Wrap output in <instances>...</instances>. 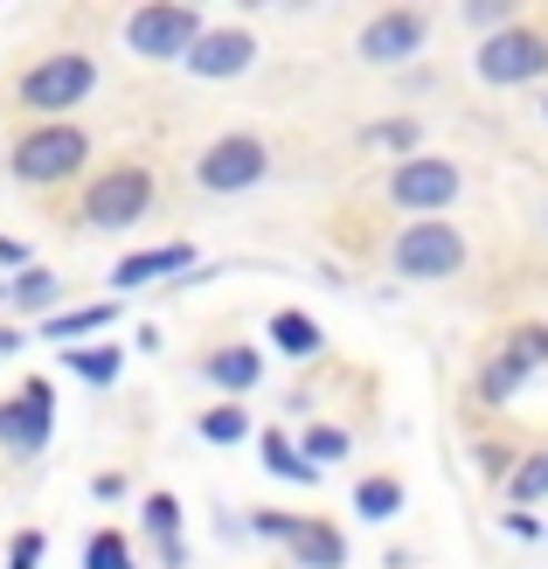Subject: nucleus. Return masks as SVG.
I'll use <instances>...</instances> for the list:
<instances>
[{
  "label": "nucleus",
  "instance_id": "obj_22",
  "mask_svg": "<svg viewBox=\"0 0 548 569\" xmlns=\"http://www.w3.org/2000/svg\"><path fill=\"white\" fill-rule=\"evenodd\" d=\"M265 466H271L278 479H299V487H312V479H320V466H306V451H292V438H285V431H265Z\"/></svg>",
  "mask_w": 548,
  "mask_h": 569
},
{
  "label": "nucleus",
  "instance_id": "obj_21",
  "mask_svg": "<svg viewBox=\"0 0 548 569\" xmlns=\"http://www.w3.org/2000/svg\"><path fill=\"white\" fill-rule=\"evenodd\" d=\"M209 445H243L250 438V410L243 403H216V410H201V423H195Z\"/></svg>",
  "mask_w": 548,
  "mask_h": 569
},
{
  "label": "nucleus",
  "instance_id": "obj_34",
  "mask_svg": "<svg viewBox=\"0 0 548 569\" xmlns=\"http://www.w3.org/2000/svg\"><path fill=\"white\" fill-rule=\"evenodd\" d=\"M28 348V333H14V327H0V355H21Z\"/></svg>",
  "mask_w": 548,
  "mask_h": 569
},
{
  "label": "nucleus",
  "instance_id": "obj_20",
  "mask_svg": "<svg viewBox=\"0 0 548 569\" xmlns=\"http://www.w3.org/2000/svg\"><path fill=\"white\" fill-rule=\"evenodd\" d=\"M507 500H521V515L535 500H548V451H528V459L507 472Z\"/></svg>",
  "mask_w": 548,
  "mask_h": 569
},
{
  "label": "nucleus",
  "instance_id": "obj_7",
  "mask_svg": "<svg viewBox=\"0 0 548 569\" xmlns=\"http://www.w3.org/2000/svg\"><path fill=\"white\" fill-rule=\"evenodd\" d=\"M472 70L486 83H535L548 70V36H535V28H500V36H486L479 56H472Z\"/></svg>",
  "mask_w": 548,
  "mask_h": 569
},
{
  "label": "nucleus",
  "instance_id": "obj_25",
  "mask_svg": "<svg viewBox=\"0 0 548 569\" xmlns=\"http://www.w3.org/2000/svg\"><path fill=\"white\" fill-rule=\"evenodd\" d=\"M147 535L153 542H181V500L175 493H147Z\"/></svg>",
  "mask_w": 548,
  "mask_h": 569
},
{
  "label": "nucleus",
  "instance_id": "obj_23",
  "mask_svg": "<svg viewBox=\"0 0 548 569\" xmlns=\"http://www.w3.org/2000/svg\"><path fill=\"white\" fill-rule=\"evenodd\" d=\"M299 451H306V466H340L355 451V438L340 431V423H312V431L299 438Z\"/></svg>",
  "mask_w": 548,
  "mask_h": 569
},
{
  "label": "nucleus",
  "instance_id": "obj_26",
  "mask_svg": "<svg viewBox=\"0 0 548 569\" xmlns=\"http://www.w3.org/2000/svg\"><path fill=\"white\" fill-rule=\"evenodd\" d=\"M521 382H528V376H521V368H514V361H500V355L479 368V396H486V403H507V396L521 389Z\"/></svg>",
  "mask_w": 548,
  "mask_h": 569
},
{
  "label": "nucleus",
  "instance_id": "obj_3",
  "mask_svg": "<svg viewBox=\"0 0 548 569\" xmlns=\"http://www.w3.org/2000/svg\"><path fill=\"white\" fill-rule=\"evenodd\" d=\"M201 42V14L181 8V0H147L126 21V49L147 56V63H188V49Z\"/></svg>",
  "mask_w": 548,
  "mask_h": 569
},
{
  "label": "nucleus",
  "instance_id": "obj_32",
  "mask_svg": "<svg viewBox=\"0 0 548 569\" xmlns=\"http://www.w3.org/2000/svg\"><path fill=\"white\" fill-rule=\"evenodd\" d=\"M0 264H14V271H28V243H21V237H0Z\"/></svg>",
  "mask_w": 548,
  "mask_h": 569
},
{
  "label": "nucleus",
  "instance_id": "obj_19",
  "mask_svg": "<svg viewBox=\"0 0 548 569\" xmlns=\"http://www.w3.org/2000/svg\"><path fill=\"white\" fill-rule=\"evenodd\" d=\"M355 515L361 521H396L402 515V479H361V487H355Z\"/></svg>",
  "mask_w": 548,
  "mask_h": 569
},
{
  "label": "nucleus",
  "instance_id": "obj_11",
  "mask_svg": "<svg viewBox=\"0 0 548 569\" xmlns=\"http://www.w3.org/2000/svg\"><path fill=\"white\" fill-rule=\"evenodd\" d=\"M424 42H430V14L424 8H389V14H375L361 28V56H368V63H410Z\"/></svg>",
  "mask_w": 548,
  "mask_h": 569
},
{
  "label": "nucleus",
  "instance_id": "obj_8",
  "mask_svg": "<svg viewBox=\"0 0 548 569\" xmlns=\"http://www.w3.org/2000/svg\"><path fill=\"white\" fill-rule=\"evenodd\" d=\"M265 167H271L265 139H250V132H229V139H216V147L195 160V181L209 188V194H243V188H257V181H265Z\"/></svg>",
  "mask_w": 548,
  "mask_h": 569
},
{
  "label": "nucleus",
  "instance_id": "obj_29",
  "mask_svg": "<svg viewBox=\"0 0 548 569\" xmlns=\"http://www.w3.org/2000/svg\"><path fill=\"white\" fill-rule=\"evenodd\" d=\"M368 147H382V153H410V147H417V119H389V126H368Z\"/></svg>",
  "mask_w": 548,
  "mask_h": 569
},
{
  "label": "nucleus",
  "instance_id": "obj_15",
  "mask_svg": "<svg viewBox=\"0 0 548 569\" xmlns=\"http://www.w3.org/2000/svg\"><path fill=\"white\" fill-rule=\"evenodd\" d=\"M201 376H209L216 389H229V396H243V389H257V376H265V355L257 348H216L209 361H201Z\"/></svg>",
  "mask_w": 548,
  "mask_h": 569
},
{
  "label": "nucleus",
  "instance_id": "obj_14",
  "mask_svg": "<svg viewBox=\"0 0 548 569\" xmlns=\"http://www.w3.org/2000/svg\"><path fill=\"white\" fill-rule=\"evenodd\" d=\"M111 320H119V306H111V299H91V306L49 312V320H42V340H56V348H77L83 333H104Z\"/></svg>",
  "mask_w": 548,
  "mask_h": 569
},
{
  "label": "nucleus",
  "instance_id": "obj_18",
  "mask_svg": "<svg viewBox=\"0 0 548 569\" xmlns=\"http://www.w3.org/2000/svg\"><path fill=\"white\" fill-rule=\"evenodd\" d=\"M14 312H42V320H49V306L56 299H63V278H56V271H42V264H28L21 278H14Z\"/></svg>",
  "mask_w": 548,
  "mask_h": 569
},
{
  "label": "nucleus",
  "instance_id": "obj_4",
  "mask_svg": "<svg viewBox=\"0 0 548 569\" xmlns=\"http://www.w3.org/2000/svg\"><path fill=\"white\" fill-rule=\"evenodd\" d=\"M91 91H98V63L83 49H56L21 77V104L28 111H77Z\"/></svg>",
  "mask_w": 548,
  "mask_h": 569
},
{
  "label": "nucleus",
  "instance_id": "obj_35",
  "mask_svg": "<svg viewBox=\"0 0 548 569\" xmlns=\"http://www.w3.org/2000/svg\"><path fill=\"white\" fill-rule=\"evenodd\" d=\"M541 119H548V98H541Z\"/></svg>",
  "mask_w": 548,
  "mask_h": 569
},
{
  "label": "nucleus",
  "instance_id": "obj_12",
  "mask_svg": "<svg viewBox=\"0 0 548 569\" xmlns=\"http://www.w3.org/2000/svg\"><path fill=\"white\" fill-rule=\"evenodd\" d=\"M175 271H195V243H160V250H132V258L111 264V284L119 292H139L153 278H175Z\"/></svg>",
  "mask_w": 548,
  "mask_h": 569
},
{
  "label": "nucleus",
  "instance_id": "obj_1",
  "mask_svg": "<svg viewBox=\"0 0 548 569\" xmlns=\"http://www.w3.org/2000/svg\"><path fill=\"white\" fill-rule=\"evenodd\" d=\"M83 160H91V139H83L77 126H63V119H49V126H36V132H21V139H14V153H8L14 181H28V188L70 181Z\"/></svg>",
  "mask_w": 548,
  "mask_h": 569
},
{
  "label": "nucleus",
  "instance_id": "obj_6",
  "mask_svg": "<svg viewBox=\"0 0 548 569\" xmlns=\"http://www.w3.org/2000/svg\"><path fill=\"white\" fill-rule=\"evenodd\" d=\"M49 431H56V382L28 376L21 396H0V445H8V451L36 459V451L49 445Z\"/></svg>",
  "mask_w": 548,
  "mask_h": 569
},
{
  "label": "nucleus",
  "instance_id": "obj_33",
  "mask_svg": "<svg viewBox=\"0 0 548 569\" xmlns=\"http://www.w3.org/2000/svg\"><path fill=\"white\" fill-rule=\"evenodd\" d=\"M91 493H98V500H119V493H126V479H119V472H98V479H91Z\"/></svg>",
  "mask_w": 548,
  "mask_h": 569
},
{
  "label": "nucleus",
  "instance_id": "obj_31",
  "mask_svg": "<svg viewBox=\"0 0 548 569\" xmlns=\"http://www.w3.org/2000/svg\"><path fill=\"white\" fill-rule=\"evenodd\" d=\"M257 535H271V542H292L299 521H292V515H257Z\"/></svg>",
  "mask_w": 548,
  "mask_h": 569
},
{
  "label": "nucleus",
  "instance_id": "obj_16",
  "mask_svg": "<svg viewBox=\"0 0 548 569\" xmlns=\"http://www.w3.org/2000/svg\"><path fill=\"white\" fill-rule=\"evenodd\" d=\"M292 549H299V569H340L348 562V535H340L333 521H299Z\"/></svg>",
  "mask_w": 548,
  "mask_h": 569
},
{
  "label": "nucleus",
  "instance_id": "obj_9",
  "mask_svg": "<svg viewBox=\"0 0 548 569\" xmlns=\"http://www.w3.org/2000/svg\"><path fill=\"white\" fill-rule=\"evenodd\" d=\"M451 194H458V167H451V160H424V153H410V160L389 167V202L410 209V216H445Z\"/></svg>",
  "mask_w": 548,
  "mask_h": 569
},
{
  "label": "nucleus",
  "instance_id": "obj_27",
  "mask_svg": "<svg viewBox=\"0 0 548 569\" xmlns=\"http://www.w3.org/2000/svg\"><path fill=\"white\" fill-rule=\"evenodd\" d=\"M83 569H132V549H126V535H91V549H83Z\"/></svg>",
  "mask_w": 548,
  "mask_h": 569
},
{
  "label": "nucleus",
  "instance_id": "obj_28",
  "mask_svg": "<svg viewBox=\"0 0 548 569\" xmlns=\"http://www.w3.org/2000/svg\"><path fill=\"white\" fill-rule=\"evenodd\" d=\"M42 556H49V535L42 528H21L14 542H8V569H42Z\"/></svg>",
  "mask_w": 548,
  "mask_h": 569
},
{
  "label": "nucleus",
  "instance_id": "obj_2",
  "mask_svg": "<svg viewBox=\"0 0 548 569\" xmlns=\"http://www.w3.org/2000/svg\"><path fill=\"white\" fill-rule=\"evenodd\" d=\"M458 264H466V237H458L445 216L402 222V237H396V278L430 284V278H458Z\"/></svg>",
  "mask_w": 548,
  "mask_h": 569
},
{
  "label": "nucleus",
  "instance_id": "obj_10",
  "mask_svg": "<svg viewBox=\"0 0 548 569\" xmlns=\"http://www.w3.org/2000/svg\"><path fill=\"white\" fill-rule=\"evenodd\" d=\"M257 63V36L250 28H201V42L188 49V77H201V83H222V77H243Z\"/></svg>",
  "mask_w": 548,
  "mask_h": 569
},
{
  "label": "nucleus",
  "instance_id": "obj_13",
  "mask_svg": "<svg viewBox=\"0 0 548 569\" xmlns=\"http://www.w3.org/2000/svg\"><path fill=\"white\" fill-rule=\"evenodd\" d=\"M271 348L278 355H292V361H312L327 348V333H320V320H312V312H299V306H285V312H271Z\"/></svg>",
  "mask_w": 548,
  "mask_h": 569
},
{
  "label": "nucleus",
  "instance_id": "obj_5",
  "mask_svg": "<svg viewBox=\"0 0 548 569\" xmlns=\"http://www.w3.org/2000/svg\"><path fill=\"white\" fill-rule=\"evenodd\" d=\"M147 209H153V174L147 167H111V174H98L83 188V222H91V230H132Z\"/></svg>",
  "mask_w": 548,
  "mask_h": 569
},
{
  "label": "nucleus",
  "instance_id": "obj_30",
  "mask_svg": "<svg viewBox=\"0 0 548 569\" xmlns=\"http://www.w3.org/2000/svg\"><path fill=\"white\" fill-rule=\"evenodd\" d=\"M466 21H472V28H486V36H500V28H514V0H472Z\"/></svg>",
  "mask_w": 548,
  "mask_h": 569
},
{
  "label": "nucleus",
  "instance_id": "obj_17",
  "mask_svg": "<svg viewBox=\"0 0 548 569\" xmlns=\"http://www.w3.org/2000/svg\"><path fill=\"white\" fill-rule=\"evenodd\" d=\"M63 368L77 382H91V389H111L119 382V368H126V355L119 348H63Z\"/></svg>",
  "mask_w": 548,
  "mask_h": 569
},
{
  "label": "nucleus",
  "instance_id": "obj_24",
  "mask_svg": "<svg viewBox=\"0 0 548 569\" xmlns=\"http://www.w3.org/2000/svg\"><path fill=\"white\" fill-rule=\"evenodd\" d=\"M500 361H514L521 376L548 368V327H514V333H507V348H500Z\"/></svg>",
  "mask_w": 548,
  "mask_h": 569
}]
</instances>
